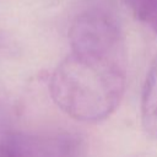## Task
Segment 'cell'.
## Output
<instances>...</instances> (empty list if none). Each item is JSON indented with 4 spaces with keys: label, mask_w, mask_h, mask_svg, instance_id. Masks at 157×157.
<instances>
[{
    "label": "cell",
    "mask_w": 157,
    "mask_h": 157,
    "mask_svg": "<svg viewBox=\"0 0 157 157\" xmlns=\"http://www.w3.org/2000/svg\"><path fill=\"white\" fill-rule=\"evenodd\" d=\"M69 40L76 53L123 56L120 27L110 13L101 9L80 13L69 29Z\"/></svg>",
    "instance_id": "2"
},
{
    "label": "cell",
    "mask_w": 157,
    "mask_h": 157,
    "mask_svg": "<svg viewBox=\"0 0 157 157\" xmlns=\"http://www.w3.org/2000/svg\"><path fill=\"white\" fill-rule=\"evenodd\" d=\"M126 85L123 56L72 52L49 77L54 103L71 118L96 123L119 105Z\"/></svg>",
    "instance_id": "1"
},
{
    "label": "cell",
    "mask_w": 157,
    "mask_h": 157,
    "mask_svg": "<svg viewBox=\"0 0 157 157\" xmlns=\"http://www.w3.org/2000/svg\"><path fill=\"white\" fill-rule=\"evenodd\" d=\"M132 15L157 34V0H125Z\"/></svg>",
    "instance_id": "5"
},
{
    "label": "cell",
    "mask_w": 157,
    "mask_h": 157,
    "mask_svg": "<svg viewBox=\"0 0 157 157\" xmlns=\"http://www.w3.org/2000/svg\"><path fill=\"white\" fill-rule=\"evenodd\" d=\"M81 141L70 134L49 136L6 132L0 136V157H80Z\"/></svg>",
    "instance_id": "3"
},
{
    "label": "cell",
    "mask_w": 157,
    "mask_h": 157,
    "mask_svg": "<svg viewBox=\"0 0 157 157\" xmlns=\"http://www.w3.org/2000/svg\"><path fill=\"white\" fill-rule=\"evenodd\" d=\"M141 123L146 134L157 139V58L152 61L142 87Z\"/></svg>",
    "instance_id": "4"
}]
</instances>
